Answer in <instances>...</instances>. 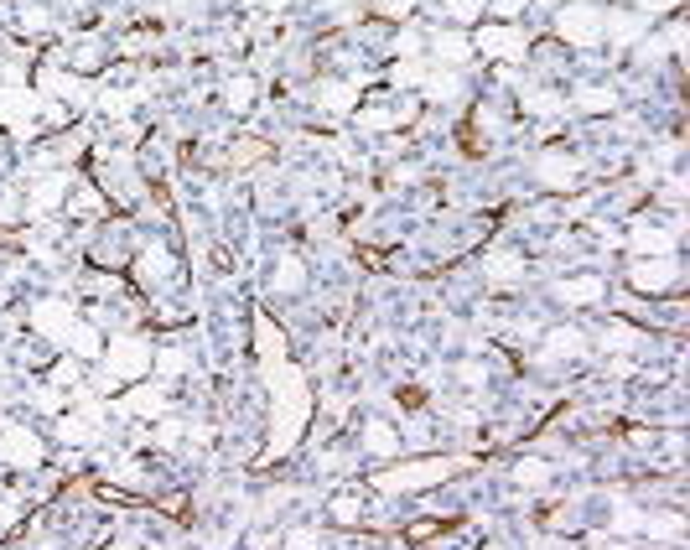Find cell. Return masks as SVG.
<instances>
[{"label": "cell", "instance_id": "1", "mask_svg": "<svg viewBox=\"0 0 690 550\" xmlns=\"http://www.w3.org/2000/svg\"><path fill=\"white\" fill-rule=\"evenodd\" d=\"M457 457H426V463H400L390 467V472H374V483L384 488V493H410V488H431L441 483V478H452L457 472Z\"/></svg>", "mask_w": 690, "mask_h": 550}, {"label": "cell", "instance_id": "2", "mask_svg": "<svg viewBox=\"0 0 690 550\" xmlns=\"http://www.w3.org/2000/svg\"><path fill=\"white\" fill-rule=\"evenodd\" d=\"M99 359H105V384H125L151 374V348L141 338H115L109 353H99Z\"/></svg>", "mask_w": 690, "mask_h": 550}, {"label": "cell", "instance_id": "3", "mask_svg": "<svg viewBox=\"0 0 690 550\" xmlns=\"http://www.w3.org/2000/svg\"><path fill=\"white\" fill-rule=\"evenodd\" d=\"M628 280H633L639 291H649V297H659V291H675L680 270H675V260H669V254H654V260H639V265L628 270Z\"/></svg>", "mask_w": 690, "mask_h": 550}, {"label": "cell", "instance_id": "4", "mask_svg": "<svg viewBox=\"0 0 690 550\" xmlns=\"http://www.w3.org/2000/svg\"><path fill=\"white\" fill-rule=\"evenodd\" d=\"M556 26H561V37H566L571 47H592L597 37H603V16H597L592 5H566Z\"/></svg>", "mask_w": 690, "mask_h": 550}, {"label": "cell", "instance_id": "5", "mask_svg": "<svg viewBox=\"0 0 690 550\" xmlns=\"http://www.w3.org/2000/svg\"><path fill=\"white\" fill-rule=\"evenodd\" d=\"M0 452H5V463H16V467L42 463V442H37V431H26V426H5V431H0Z\"/></svg>", "mask_w": 690, "mask_h": 550}, {"label": "cell", "instance_id": "6", "mask_svg": "<svg viewBox=\"0 0 690 550\" xmlns=\"http://www.w3.org/2000/svg\"><path fill=\"white\" fill-rule=\"evenodd\" d=\"M478 47L488 58H524V32H514V26H483Z\"/></svg>", "mask_w": 690, "mask_h": 550}, {"label": "cell", "instance_id": "7", "mask_svg": "<svg viewBox=\"0 0 690 550\" xmlns=\"http://www.w3.org/2000/svg\"><path fill=\"white\" fill-rule=\"evenodd\" d=\"M63 192H68V171H52V177H42V182H37V192L26 197V213H32V218L52 213L58 203H63Z\"/></svg>", "mask_w": 690, "mask_h": 550}, {"label": "cell", "instance_id": "8", "mask_svg": "<svg viewBox=\"0 0 690 550\" xmlns=\"http://www.w3.org/2000/svg\"><path fill=\"white\" fill-rule=\"evenodd\" d=\"M120 410H130V416H167V390L161 384H141V390H130L120 400Z\"/></svg>", "mask_w": 690, "mask_h": 550}, {"label": "cell", "instance_id": "9", "mask_svg": "<svg viewBox=\"0 0 690 550\" xmlns=\"http://www.w3.org/2000/svg\"><path fill=\"white\" fill-rule=\"evenodd\" d=\"M483 275H488L493 286H514V280L524 275V260L520 254H509V250H493L488 260H483Z\"/></svg>", "mask_w": 690, "mask_h": 550}, {"label": "cell", "instance_id": "10", "mask_svg": "<svg viewBox=\"0 0 690 550\" xmlns=\"http://www.w3.org/2000/svg\"><path fill=\"white\" fill-rule=\"evenodd\" d=\"M37 327H42L47 338L68 343V333H73V312H68L63 301H42V307H37Z\"/></svg>", "mask_w": 690, "mask_h": 550}, {"label": "cell", "instance_id": "11", "mask_svg": "<svg viewBox=\"0 0 690 550\" xmlns=\"http://www.w3.org/2000/svg\"><path fill=\"white\" fill-rule=\"evenodd\" d=\"M32 109H37V99L26 88H0V125L22 130V115H32Z\"/></svg>", "mask_w": 690, "mask_h": 550}, {"label": "cell", "instance_id": "12", "mask_svg": "<svg viewBox=\"0 0 690 550\" xmlns=\"http://www.w3.org/2000/svg\"><path fill=\"white\" fill-rule=\"evenodd\" d=\"M633 250L639 254H669L675 250V234H665V229H654V224H633Z\"/></svg>", "mask_w": 690, "mask_h": 550}, {"label": "cell", "instance_id": "13", "mask_svg": "<svg viewBox=\"0 0 690 550\" xmlns=\"http://www.w3.org/2000/svg\"><path fill=\"white\" fill-rule=\"evenodd\" d=\"M576 171H582L576 156H545V161H540V182H550V188H571V182H576Z\"/></svg>", "mask_w": 690, "mask_h": 550}, {"label": "cell", "instance_id": "14", "mask_svg": "<svg viewBox=\"0 0 690 550\" xmlns=\"http://www.w3.org/2000/svg\"><path fill=\"white\" fill-rule=\"evenodd\" d=\"M603 297V280L597 275H571V280H561V301H571V307H586V301Z\"/></svg>", "mask_w": 690, "mask_h": 550}, {"label": "cell", "instance_id": "15", "mask_svg": "<svg viewBox=\"0 0 690 550\" xmlns=\"http://www.w3.org/2000/svg\"><path fill=\"white\" fill-rule=\"evenodd\" d=\"M410 120V109H390V105H374V109H358V125L363 130H395Z\"/></svg>", "mask_w": 690, "mask_h": 550}, {"label": "cell", "instance_id": "16", "mask_svg": "<svg viewBox=\"0 0 690 550\" xmlns=\"http://www.w3.org/2000/svg\"><path fill=\"white\" fill-rule=\"evenodd\" d=\"M545 353H550V359H586V338L571 333V327H561V333H550Z\"/></svg>", "mask_w": 690, "mask_h": 550}, {"label": "cell", "instance_id": "17", "mask_svg": "<svg viewBox=\"0 0 690 550\" xmlns=\"http://www.w3.org/2000/svg\"><path fill=\"white\" fill-rule=\"evenodd\" d=\"M603 26H607V37H612V42H639V32H644V22H639V16H628V11H607L603 16Z\"/></svg>", "mask_w": 690, "mask_h": 550}, {"label": "cell", "instance_id": "18", "mask_svg": "<svg viewBox=\"0 0 690 550\" xmlns=\"http://www.w3.org/2000/svg\"><path fill=\"white\" fill-rule=\"evenodd\" d=\"M254 343H260V359H265V363H281V359H286V343H281V333L271 327V317L254 322Z\"/></svg>", "mask_w": 690, "mask_h": 550}, {"label": "cell", "instance_id": "19", "mask_svg": "<svg viewBox=\"0 0 690 550\" xmlns=\"http://www.w3.org/2000/svg\"><path fill=\"white\" fill-rule=\"evenodd\" d=\"M167 275H171V260H167V250H151V254H141V280H146V286H167Z\"/></svg>", "mask_w": 690, "mask_h": 550}, {"label": "cell", "instance_id": "20", "mask_svg": "<svg viewBox=\"0 0 690 550\" xmlns=\"http://www.w3.org/2000/svg\"><path fill=\"white\" fill-rule=\"evenodd\" d=\"M68 348H73L78 359H99V353H105L99 333H94V327H78V322H73V333H68Z\"/></svg>", "mask_w": 690, "mask_h": 550}, {"label": "cell", "instance_id": "21", "mask_svg": "<svg viewBox=\"0 0 690 550\" xmlns=\"http://www.w3.org/2000/svg\"><path fill=\"white\" fill-rule=\"evenodd\" d=\"M437 58H446V63H462V58H467V52H473V42H467V37H462V32H437Z\"/></svg>", "mask_w": 690, "mask_h": 550}, {"label": "cell", "instance_id": "22", "mask_svg": "<svg viewBox=\"0 0 690 550\" xmlns=\"http://www.w3.org/2000/svg\"><path fill=\"white\" fill-rule=\"evenodd\" d=\"M363 446H369V452H379V457H395V452H400V436L384 421H369V442H363Z\"/></svg>", "mask_w": 690, "mask_h": 550}, {"label": "cell", "instance_id": "23", "mask_svg": "<svg viewBox=\"0 0 690 550\" xmlns=\"http://www.w3.org/2000/svg\"><path fill=\"white\" fill-rule=\"evenodd\" d=\"M42 88H52V94H63V99H88V88L78 84V78H63L58 68H47V73H42Z\"/></svg>", "mask_w": 690, "mask_h": 550}, {"label": "cell", "instance_id": "24", "mask_svg": "<svg viewBox=\"0 0 690 550\" xmlns=\"http://www.w3.org/2000/svg\"><path fill=\"white\" fill-rule=\"evenodd\" d=\"M327 109H354L358 105V88L354 84H322V94H317Z\"/></svg>", "mask_w": 690, "mask_h": 550}, {"label": "cell", "instance_id": "25", "mask_svg": "<svg viewBox=\"0 0 690 550\" xmlns=\"http://www.w3.org/2000/svg\"><path fill=\"white\" fill-rule=\"evenodd\" d=\"M58 436L73 442V446H84L88 436H94V421H88V416H63V421H58Z\"/></svg>", "mask_w": 690, "mask_h": 550}, {"label": "cell", "instance_id": "26", "mask_svg": "<svg viewBox=\"0 0 690 550\" xmlns=\"http://www.w3.org/2000/svg\"><path fill=\"white\" fill-rule=\"evenodd\" d=\"M576 105L592 109V115H607V109H618V94H612V88H582Z\"/></svg>", "mask_w": 690, "mask_h": 550}, {"label": "cell", "instance_id": "27", "mask_svg": "<svg viewBox=\"0 0 690 550\" xmlns=\"http://www.w3.org/2000/svg\"><path fill=\"white\" fill-rule=\"evenodd\" d=\"M545 478H550V463H540V457H524V463L514 467V483H524V488H540Z\"/></svg>", "mask_w": 690, "mask_h": 550}, {"label": "cell", "instance_id": "28", "mask_svg": "<svg viewBox=\"0 0 690 550\" xmlns=\"http://www.w3.org/2000/svg\"><path fill=\"white\" fill-rule=\"evenodd\" d=\"M250 99H254V78H234V84L224 88V105H229L234 115H244V109H250Z\"/></svg>", "mask_w": 690, "mask_h": 550}, {"label": "cell", "instance_id": "29", "mask_svg": "<svg viewBox=\"0 0 690 550\" xmlns=\"http://www.w3.org/2000/svg\"><path fill=\"white\" fill-rule=\"evenodd\" d=\"M265 151H271V146H265V141H254V135H250V141H239V146L229 151V161H234V167H250V161H260Z\"/></svg>", "mask_w": 690, "mask_h": 550}, {"label": "cell", "instance_id": "30", "mask_svg": "<svg viewBox=\"0 0 690 550\" xmlns=\"http://www.w3.org/2000/svg\"><path fill=\"white\" fill-rule=\"evenodd\" d=\"M426 94H431V99H457V73H431V78H426Z\"/></svg>", "mask_w": 690, "mask_h": 550}, {"label": "cell", "instance_id": "31", "mask_svg": "<svg viewBox=\"0 0 690 550\" xmlns=\"http://www.w3.org/2000/svg\"><path fill=\"white\" fill-rule=\"evenodd\" d=\"M275 286H281V291H301V260L286 254V260H281V275H275Z\"/></svg>", "mask_w": 690, "mask_h": 550}, {"label": "cell", "instance_id": "32", "mask_svg": "<svg viewBox=\"0 0 690 550\" xmlns=\"http://www.w3.org/2000/svg\"><path fill=\"white\" fill-rule=\"evenodd\" d=\"M524 109H529V115H561V99H556V94H524Z\"/></svg>", "mask_w": 690, "mask_h": 550}, {"label": "cell", "instance_id": "33", "mask_svg": "<svg viewBox=\"0 0 690 550\" xmlns=\"http://www.w3.org/2000/svg\"><path fill=\"white\" fill-rule=\"evenodd\" d=\"M446 16H452V22H478L483 0H452V5H446Z\"/></svg>", "mask_w": 690, "mask_h": 550}, {"label": "cell", "instance_id": "34", "mask_svg": "<svg viewBox=\"0 0 690 550\" xmlns=\"http://www.w3.org/2000/svg\"><path fill=\"white\" fill-rule=\"evenodd\" d=\"M99 115H109V120H125V115H130V94H105V99H99Z\"/></svg>", "mask_w": 690, "mask_h": 550}, {"label": "cell", "instance_id": "35", "mask_svg": "<svg viewBox=\"0 0 690 550\" xmlns=\"http://www.w3.org/2000/svg\"><path fill=\"white\" fill-rule=\"evenodd\" d=\"M395 84H426V68L416 58H405V63H395Z\"/></svg>", "mask_w": 690, "mask_h": 550}, {"label": "cell", "instance_id": "36", "mask_svg": "<svg viewBox=\"0 0 690 550\" xmlns=\"http://www.w3.org/2000/svg\"><path fill=\"white\" fill-rule=\"evenodd\" d=\"M333 519H337V525H354V519H358V499H348V493L333 499Z\"/></svg>", "mask_w": 690, "mask_h": 550}, {"label": "cell", "instance_id": "37", "mask_svg": "<svg viewBox=\"0 0 690 550\" xmlns=\"http://www.w3.org/2000/svg\"><path fill=\"white\" fill-rule=\"evenodd\" d=\"M42 26H47V11H42V5H26V11H22V32H42Z\"/></svg>", "mask_w": 690, "mask_h": 550}, {"label": "cell", "instance_id": "38", "mask_svg": "<svg viewBox=\"0 0 690 550\" xmlns=\"http://www.w3.org/2000/svg\"><path fill=\"white\" fill-rule=\"evenodd\" d=\"M286 550H317V535L312 529H291V535H286Z\"/></svg>", "mask_w": 690, "mask_h": 550}, {"label": "cell", "instance_id": "39", "mask_svg": "<svg viewBox=\"0 0 690 550\" xmlns=\"http://www.w3.org/2000/svg\"><path fill=\"white\" fill-rule=\"evenodd\" d=\"M52 384H78V363H73V359H63L58 369H52Z\"/></svg>", "mask_w": 690, "mask_h": 550}, {"label": "cell", "instance_id": "40", "mask_svg": "<svg viewBox=\"0 0 690 550\" xmlns=\"http://www.w3.org/2000/svg\"><path fill=\"white\" fill-rule=\"evenodd\" d=\"M16 514H22V504H16V499H0V529L16 525Z\"/></svg>", "mask_w": 690, "mask_h": 550}, {"label": "cell", "instance_id": "41", "mask_svg": "<svg viewBox=\"0 0 690 550\" xmlns=\"http://www.w3.org/2000/svg\"><path fill=\"white\" fill-rule=\"evenodd\" d=\"M37 410H63V395L58 390H37Z\"/></svg>", "mask_w": 690, "mask_h": 550}, {"label": "cell", "instance_id": "42", "mask_svg": "<svg viewBox=\"0 0 690 550\" xmlns=\"http://www.w3.org/2000/svg\"><path fill=\"white\" fill-rule=\"evenodd\" d=\"M156 363H161V374H177V369H182V353L167 348V353H156Z\"/></svg>", "mask_w": 690, "mask_h": 550}, {"label": "cell", "instance_id": "43", "mask_svg": "<svg viewBox=\"0 0 690 550\" xmlns=\"http://www.w3.org/2000/svg\"><path fill=\"white\" fill-rule=\"evenodd\" d=\"M410 5H416V0H379V11H384V16H405Z\"/></svg>", "mask_w": 690, "mask_h": 550}, {"label": "cell", "instance_id": "44", "mask_svg": "<svg viewBox=\"0 0 690 550\" xmlns=\"http://www.w3.org/2000/svg\"><path fill=\"white\" fill-rule=\"evenodd\" d=\"M177 436H182V426H177V421H167V426H161V431H156V442H161V446H171V442H177Z\"/></svg>", "mask_w": 690, "mask_h": 550}, {"label": "cell", "instance_id": "45", "mask_svg": "<svg viewBox=\"0 0 690 550\" xmlns=\"http://www.w3.org/2000/svg\"><path fill=\"white\" fill-rule=\"evenodd\" d=\"M493 11H499V16H520L524 0H493Z\"/></svg>", "mask_w": 690, "mask_h": 550}, {"label": "cell", "instance_id": "46", "mask_svg": "<svg viewBox=\"0 0 690 550\" xmlns=\"http://www.w3.org/2000/svg\"><path fill=\"white\" fill-rule=\"evenodd\" d=\"M457 374H462V384H483V369H478V363H462Z\"/></svg>", "mask_w": 690, "mask_h": 550}, {"label": "cell", "instance_id": "47", "mask_svg": "<svg viewBox=\"0 0 690 550\" xmlns=\"http://www.w3.org/2000/svg\"><path fill=\"white\" fill-rule=\"evenodd\" d=\"M639 5H644V11H675L680 0H639Z\"/></svg>", "mask_w": 690, "mask_h": 550}, {"label": "cell", "instance_id": "48", "mask_svg": "<svg viewBox=\"0 0 690 550\" xmlns=\"http://www.w3.org/2000/svg\"><path fill=\"white\" fill-rule=\"evenodd\" d=\"M483 550H509V545H483Z\"/></svg>", "mask_w": 690, "mask_h": 550}]
</instances>
